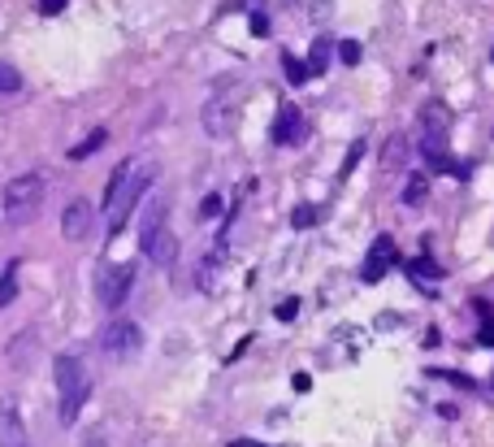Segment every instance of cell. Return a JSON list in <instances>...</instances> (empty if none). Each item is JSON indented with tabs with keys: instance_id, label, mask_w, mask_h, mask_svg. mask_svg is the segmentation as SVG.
Listing matches in <instances>:
<instances>
[{
	"instance_id": "cell-1",
	"label": "cell",
	"mask_w": 494,
	"mask_h": 447,
	"mask_svg": "<svg viewBox=\"0 0 494 447\" xmlns=\"http://www.w3.org/2000/svg\"><path fill=\"white\" fill-rule=\"evenodd\" d=\"M152 161H122L109 178V191H104V222L109 230H122V222L130 218V209L143 200L147 183H152Z\"/></svg>"
},
{
	"instance_id": "cell-2",
	"label": "cell",
	"mask_w": 494,
	"mask_h": 447,
	"mask_svg": "<svg viewBox=\"0 0 494 447\" xmlns=\"http://www.w3.org/2000/svg\"><path fill=\"white\" fill-rule=\"evenodd\" d=\"M87 391H91V378L82 369L78 356H57V412H61V426H74L82 404H87Z\"/></svg>"
},
{
	"instance_id": "cell-3",
	"label": "cell",
	"mask_w": 494,
	"mask_h": 447,
	"mask_svg": "<svg viewBox=\"0 0 494 447\" xmlns=\"http://www.w3.org/2000/svg\"><path fill=\"white\" fill-rule=\"evenodd\" d=\"M44 209V174H18L5 187V218L13 226H26L30 218H39Z\"/></svg>"
},
{
	"instance_id": "cell-4",
	"label": "cell",
	"mask_w": 494,
	"mask_h": 447,
	"mask_svg": "<svg viewBox=\"0 0 494 447\" xmlns=\"http://www.w3.org/2000/svg\"><path fill=\"white\" fill-rule=\"evenodd\" d=\"M143 347V330L135 326V322H109L104 330H100V352L104 356H113V360H130Z\"/></svg>"
},
{
	"instance_id": "cell-5",
	"label": "cell",
	"mask_w": 494,
	"mask_h": 447,
	"mask_svg": "<svg viewBox=\"0 0 494 447\" xmlns=\"http://www.w3.org/2000/svg\"><path fill=\"white\" fill-rule=\"evenodd\" d=\"M135 287V265H118V270L100 274V304L104 308H122V300Z\"/></svg>"
},
{
	"instance_id": "cell-6",
	"label": "cell",
	"mask_w": 494,
	"mask_h": 447,
	"mask_svg": "<svg viewBox=\"0 0 494 447\" xmlns=\"http://www.w3.org/2000/svg\"><path fill=\"white\" fill-rule=\"evenodd\" d=\"M235 122H239L235 100H212V105L204 109V130H208V135H217V139L235 135Z\"/></svg>"
},
{
	"instance_id": "cell-7",
	"label": "cell",
	"mask_w": 494,
	"mask_h": 447,
	"mask_svg": "<svg viewBox=\"0 0 494 447\" xmlns=\"http://www.w3.org/2000/svg\"><path fill=\"white\" fill-rule=\"evenodd\" d=\"M269 139H273L277 148H291V143H300V139H304V113L286 105L282 113H277V122H273V130H269Z\"/></svg>"
},
{
	"instance_id": "cell-8",
	"label": "cell",
	"mask_w": 494,
	"mask_h": 447,
	"mask_svg": "<svg viewBox=\"0 0 494 447\" xmlns=\"http://www.w3.org/2000/svg\"><path fill=\"white\" fill-rule=\"evenodd\" d=\"M390 261H394V239L382 235V239L373 243V252H369V261H365V270H360V274H365V283H377V278L390 270Z\"/></svg>"
},
{
	"instance_id": "cell-9",
	"label": "cell",
	"mask_w": 494,
	"mask_h": 447,
	"mask_svg": "<svg viewBox=\"0 0 494 447\" xmlns=\"http://www.w3.org/2000/svg\"><path fill=\"white\" fill-rule=\"evenodd\" d=\"M61 230H65V239H87V230H91V204L87 200H70V209H65V218H61Z\"/></svg>"
},
{
	"instance_id": "cell-10",
	"label": "cell",
	"mask_w": 494,
	"mask_h": 447,
	"mask_svg": "<svg viewBox=\"0 0 494 447\" xmlns=\"http://www.w3.org/2000/svg\"><path fill=\"white\" fill-rule=\"evenodd\" d=\"M143 252L152 256L156 265H174V261H178V239H174V230L161 226L152 239H143Z\"/></svg>"
},
{
	"instance_id": "cell-11",
	"label": "cell",
	"mask_w": 494,
	"mask_h": 447,
	"mask_svg": "<svg viewBox=\"0 0 494 447\" xmlns=\"http://www.w3.org/2000/svg\"><path fill=\"white\" fill-rule=\"evenodd\" d=\"M0 447H30L26 443V430L18 421V408L13 404H0Z\"/></svg>"
},
{
	"instance_id": "cell-12",
	"label": "cell",
	"mask_w": 494,
	"mask_h": 447,
	"mask_svg": "<svg viewBox=\"0 0 494 447\" xmlns=\"http://www.w3.org/2000/svg\"><path fill=\"white\" fill-rule=\"evenodd\" d=\"M408 274L417 278V283H438L442 278V265L434 256H417V261H408Z\"/></svg>"
},
{
	"instance_id": "cell-13",
	"label": "cell",
	"mask_w": 494,
	"mask_h": 447,
	"mask_svg": "<svg viewBox=\"0 0 494 447\" xmlns=\"http://www.w3.org/2000/svg\"><path fill=\"white\" fill-rule=\"evenodd\" d=\"M161 226H165V200H152V204H147V213H143V226H139V243L152 239Z\"/></svg>"
},
{
	"instance_id": "cell-14",
	"label": "cell",
	"mask_w": 494,
	"mask_h": 447,
	"mask_svg": "<svg viewBox=\"0 0 494 447\" xmlns=\"http://www.w3.org/2000/svg\"><path fill=\"white\" fill-rule=\"evenodd\" d=\"M13 300H18V261H9L0 274V308H9Z\"/></svg>"
},
{
	"instance_id": "cell-15",
	"label": "cell",
	"mask_w": 494,
	"mask_h": 447,
	"mask_svg": "<svg viewBox=\"0 0 494 447\" xmlns=\"http://www.w3.org/2000/svg\"><path fill=\"white\" fill-rule=\"evenodd\" d=\"M329 53H334V48H329V40H317V44H312V53H308V74L312 78H321L325 74V65H329Z\"/></svg>"
},
{
	"instance_id": "cell-16",
	"label": "cell",
	"mask_w": 494,
	"mask_h": 447,
	"mask_svg": "<svg viewBox=\"0 0 494 447\" xmlns=\"http://www.w3.org/2000/svg\"><path fill=\"white\" fill-rule=\"evenodd\" d=\"M104 139H109V130H104V126H100V130H91V135L82 139L78 148H70V161H87L91 152H100V148H104Z\"/></svg>"
},
{
	"instance_id": "cell-17",
	"label": "cell",
	"mask_w": 494,
	"mask_h": 447,
	"mask_svg": "<svg viewBox=\"0 0 494 447\" xmlns=\"http://www.w3.org/2000/svg\"><path fill=\"white\" fill-rule=\"evenodd\" d=\"M447 126H451V118H447V109L442 105H430L421 113V130H434V135H447Z\"/></svg>"
},
{
	"instance_id": "cell-18",
	"label": "cell",
	"mask_w": 494,
	"mask_h": 447,
	"mask_svg": "<svg viewBox=\"0 0 494 447\" xmlns=\"http://www.w3.org/2000/svg\"><path fill=\"white\" fill-rule=\"evenodd\" d=\"M295 5H300V13H304V18H312V22H325V18H329V5H334V0H295Z\"/></svg>"
},
{
	"instance_id": "cell-19",
	"label": "cell",
	"mask_w": 494,
	"mask_h": 447,
	"mask_svg": "<svg viewBox=\"0 0 494 447\" xmlns=\"http://www.w3.org/2000/svg\"><path fill=\"white\" fill-rule=\"evenodd\" d=\"M0 91H5V96H9V91H22V74L13 70L9 61H0Z\"/></svg>"
},
{
	"instance_id": "cell-20",
	"label": "cell",
	"mask_w": 494,
	"mask_h": 447,
	"mask_svg": "<svg viewBox=\"0 0 494 447\" xmlns=\"http://www.w3.org/2000/svg\"><path fill=\"white\" fill-rule=\"evenodd\" d=\"M282 70H286V78L295 82V87H300V82H308V78H312V74H308V65H300V61H295L291 53L282 57Z\"/></svg>"
},
{
	"instance_id": "cell-21",
	"label": "cell",
	"mask_w": 494,
	"mask_h": 447,
	"mask_svg": "<svg viewBox=\"0 0 494 447\" xmlns=\"http://www.w3.org/2000/svg\"><path fill=\"white\" fill-rule=\"evenodd\" d=\"M425 187H430V183H425L421 174H412L408 187H403V200H408V204H421V200H425Z\"/></svg>"
},
{
	"instance_id": "cell-22",
	"label": "cell",
	"mask_w": 494,
	"mask_h": 447,
	"mask_svg": "<svg viewBox=\"0 0 494 447\" xmlns=\"http://www.w3.org/2000/svg\"><path fill=\"white\" fill-rule=\"evenodd\" d=\"M338 57H342V65H360V44L356 40H342L338 44Z\"/></svg>"
},
{
	"instance_id": "cell-23",
	"label": "cell",
	"mask_w": 494,
	"mask_h": 447,
	"mask_svg": "<svg viewBox=\"0 0 494 447\" xmlns=\"http://www.w3.org/2000/svg\"><path fill=\"white\" fill-rule=\"evenodd\" d=\"M291 222H295V230H304V226H312V222H317V209H312V204H300Z\"/></svg>"
},
{
	"instance_id": "cell-24",
	"label": "cell",
	"mask_w": 494,
	"mask_h": 447,
	"mask_svg": "<svg viewBox=\"0 0 494 447\" xmlns=\"http://www.w3.org/2000/svg\"><path fill=\"white\" fill-rule=\"evenodd\" d=\"M360 157H365V139H356V143H351V152H347V165H342V174H338V178H347V174L356 170V161H360Z\"/></svg>"
},
{
	"instance_id": "cell-25",
	"label": "cell",
	"mask_w": 494,
	"mask_h": 447,
	"mask_svg": "<svg viewBox=\"0 0 494 447\" xmlns=\"http://www.w3.org/2000/svg\"><path fill=\"white\" fill-rule=\"evenodd\" d=\"M221 213V195H204L200 200V218H217Z\"/></svg>"
},
{
	"instance_id": "cell-26",
	"label": "cell",
	"mask_w": 494,
	"mask_h": 447,
	"mask_svg": "<svg viewBox=\"0 0 494 447\" xmlns=\"http://www.w3.org/2000/svg\"><path fill=\"white\" fill-rule=\"evenodd\" d=\"M65 5H70V0H39V13L44 18H57V13H65Z\"/></svg>"
},
{
	"instance_id": "cell-27",
	"label": "cell",
	"mask_w": 494,
	"mask_h": 447,
	"mask_svg": "<svg viewBox=\"0 0 494 447\" xmlns=\"http://www.w3.org/2000/svg\"><path fill=\"white\" fill-rule=\"evenodd\" d=\"M252 35H269V13H265V9L252 13Z\"/></svg>"
},
{
	"instance_id": "cell-28",
	"label": "cell",
	"mask_w": 494,
	"mask_h": 447,
	"mask_svg": "<svg viewBox=\"0 0 494 447\" xmlns=\"http://www.w3.org/2000/svg\"><path fill=\"white\" fill-rule=\"evenodd\" d=\"M295 313H300V300L291 295V300H282V304H277V322H291Z\"/></svg>"
},
{
	"instance_id": "cell-29",
	"label": "cell",
	"mask_w": 494,
	"mask_h": 447,
	"mask_svg": "<svg viewBox=\"0 0 494 447\" xmlns=\"http://www.w3.org/2000/svg\"><path fill=\"white\" fill-rule=\"evenodd\" d=\"M291 383H295V391H300V395H304V391L312 387V378H308V374H295V378H291Z\"/></svg>"
},
{
	"instance_id": "cell-30",
	"label": "cell",
	"mask_w": 494,
	"mask_h": 447,
	"mask_svg": "<svg viewBox=\"0 0 494 447\" xmlns=\"http://www.w3.org/2000/svg\"><path fill=\"white\" fill-rule=\"evenodd\" d=\"M477 339H482V343H494V322H490V326H482V335H477Z\"/></svg>"
},
{
	"instance_id": "cell-31",
	"label": "cell",
	"mask_w": 494,
	"mask_h": 447,
	"mask_svg": "<svg viewBox=\"0 0 494 447\" xmlns=\"http://www.w3.org/2000/svg\"><path fill=\"white\" fill-rule=\"evenodd\" d=\"M235 447H269V443H252V439H235Z\"/></svg>"
},
{
	"instance_id": "cell-32",
	"label": "cell",
	"mask_w": 494,
	"mask_h": 447,
	"mask_svg": "<svg viewBox=\"0 0 494 447\" xmlns=\"http://www.w3.org/2000/svg\"><path fill=\"white\" fill-rule=\"evenodd\" d=\"M87 447H104V443H87Z\"/></svg>"
},
{
	"instance_id": "cell-33",
	"label": "cell",
	"mask_w": 494,
	"mask_h": 447,
	"mask_svg": "<svg viewBox=\"0 0 494 447\" xmlns=\"http://www.w3.org/2000/svg\"><path fill=\"white\" fill-rule=\"evenodd\" d=\"M490 61H494V48H490Z\"/></svg>"
}]
</instances>
